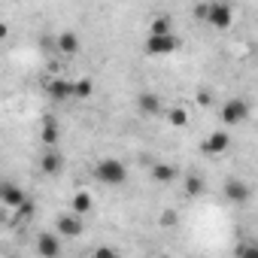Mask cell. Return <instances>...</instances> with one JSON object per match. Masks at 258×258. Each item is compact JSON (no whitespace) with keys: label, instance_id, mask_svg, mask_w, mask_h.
<instances>
[{"label":"cell","instance_id":"obj_2","mask_svg":"<svg viewBox=\"0 0 258 258\" xmlns=\"http://www.w3.org/2000/svg\"><path fill=\"white\" fill-rule=\"evenodd\" d=\"M207 25H213L216 31H228L231 28V22H234V10H231V4H210V10H207V19H204Z\"/></svg>","mask_w":258,"mask_h":258},{"label":"cell","instance_id":"obj_21","mask_svg":"<svg viewBox=\"0 0 258 258\" xmlns=\"http://www.w3.org/2000/svg\"><path fill=\"white\" fill-rule=\"evenodd\" d=\"M31 216H34V204H31V201H25L22 207L13 210V222H28Z\"/></svg>","mask_w":258,"mask_h":258},{"label":"cell","instance_id":"obj_27","mask_svg":"<svg viewBox=\"0 0 258 258\" xmlns=\"http://www.w3.org/2000/svg\"><path fill=\"white\" fill-rule=\"evenodd\" d=\"M7 34H10V28H7V25H4V22H0V40H4V37H7Z\"/></svg>","mask_w":258,"mask_h":258},{"label":"cell","instance_id":"obj_19","mask_svg":"<svg viewBox=\"0 0 258 258\" xmlns=\"http://www.w3.org/2000/svg\"><path fill=\"white\" fill-rule=\"evenodd\" d=\"M164 34H170V19H167V16L152 19V25H149V37H164Z\"/></svg>","mask_w":258,"mask_h":258},{"label":"cell","instance_id":"obj_10","mask_svg":"<svg viewBox=\"0 0 258 258\" xmlns=\"http://www.w3.org/2000/svg\"><path fill=\"white\" fill-rule=\"evenodd\" d=\"M228 146H231L228 131H213V134L201 143V149H204L207 155H222V152H228Z\"/></svg>","mask_w":258,"mask_h":258},{"label":"cell","instance_id":"obj_24","mask_svg":"<svg viewBox=\"0 0 258 258\" xmlns=\"http://www.w3.org/2000/svg\"><path fill=\"white\" fill-rule=\"evenodd\" d=\"M94 258H121V252L112 249V246H97L94 249Z\"/></svg>","mask_w":258,"mask_h":258},{"label":"cell","instance_id":"obj_18","mask_svg":"<svg viewBox=\"0 0 258 258\" xmlns=\"http://www.w3.org/2000/svg\"><path fill=\"white\" fill-rule=\"evenodd\" d=\"M185 195H188V198H201V195H204V179H201L198 173H188V176H185Z\"/></svg>","mask_w":258,"mask_h":258},{"label":"cell","instance_id":"obj_6","mask_svg":"<svg viewBox=\"0 0 258 258\" xmlns=\"http://www.w3.org/2000/svg\"><path fill=\"white\" fill-rule=\"evenodd\" d=\"M37 255L40 258H58L61 255V237L52 234V231H43L37 237Z\"/></svg>","mask_w":258,"mask_h":258},{"label":"cell","instance_id":"obj_17","mask_svg":"<svg viewBox=\"0 0 258 258\" xmlns=\"http://www.w3.org/2000/svg\"><path fill=\"white\" fill-rule=\"evenodd\" d=\"M176 176V167L173 164H152V179L155 182H170Z\"/></svg>","mask_w":258,"mask_h":258},{"label":"cell","instance_id":"obj_8","mask_svg":"<svg viewBox=\"0 0 258 258\" xmlns=\"http://www.w3.org/2000/svg\"><path fill=\"white\" fill-rule=\"evenodd\" d=\"M222 195L231 201V204H246L249 201V195H252V188L243 182V179H225V188H222Z\"/></svg>","mask_w":258,"mask_h":258},{"label":"cell","instance_id":"obj_5","mask_svg":"<svg viewBox=\"0 0 258 258\" xmlns=\"http://www.w3.org/2000/svg\"><path fill=\"white\" fill-rule=\"evenodd\" d=\"M25 201H28V195H25L22 185H16V182H0V204H4V207L16 210V207H22Z\"/></svg>","mask_w":258,"mask_h":258},{"label":"cell","instance_id":"obj_23","mask_svg":"<svg viewBox=\"0 0 258 258\" xmlns=\"http://www.w3.org/2000/svg\"><path fill=\"white\" fill-rule=\"evenodd\" d=\"M237 258H258V246L255 243H243L237 249Z\"/></svg>","mask_w":258,"mask_h":258},{"label":"cell","instance_id":"obj_4","mask_svg":"<svg viewBox=\"0 0 258 258\" xmlns=\"http://www.w3.org/2000/svg\"><path fill=\"white\" fill-rule=\"evenodd\" d=\"M85 231V222L79 219V216H73V213H61L58 219H55V234L64 240V237H79Z\"/></svg>","mask_w":258,"mask_h":258},{"label":"cell","instance_id":"obj_14","mask_svg":"<svg viewBox=\"0 0 258 258\" xmlns=\"http://www.w3.org/2000/svg\"><path fill=\"white\" fill-rule=\"evenodd\" d=\"M55 46H58V52H64V55H76V52H79V37H76L73 31H64V34H58Z\"/></svg>","mask_w":258,"mask_h":258},{"label":"cell","instance_id":"obj_25","mask_svg":"<svg viewBox=\"0 0 258 258\" xmlns=\"http://www.w3.org/2000/svg\"><path fill=\"white\" fill-rule=\"evenodd\" d=\"M198 103H201V106H210V103H213V91L201 88V91H198Z\"/></svg>","mask_w":258,"mask_h":258},{"label":"cell","instance_id":"obj_16","mask_svg":"<svg viewBox=\"0 0 258 258\" xmlns=\"http://www.w3.org/2000/svg\"><path fill=\"white\" fill-rule=\"evenodd\" d=\"M94 94V82L88 79V76H82V79H76L73 82V97H79V100H88Z\"/></svg>","mask_w":258,"mask_h":258},{"label":"cell","instance_id":"obj_11","mask_svg":"<svg viewBox=\"0 0 258 258\" xmlns=\"http://www.w3.org/2000/svg\"><path fill=\"white\" fill-rule=\"evenodd\" d=\"M40 170H43L46 176H58V173L64 170V155L55 152V149H46V152L40 155Z\"/></svg>","mask_w":258,"mask_h":258},{"label":"cell","instance_id":"obj_1","mask_svg":"<svg viewBox=\"0 0 258 258\" xmlns=\"http://www.w3.org/2000/svg\"><path fill=\"white\" fill-rule=\"evenodd\" d=\"M94 176H97L103 185H121V182L127 179V167H124L118 158H103V161H97Z\"/></svg>","mask_w":258,"mask_h":258},{"label":"cell","instance_id":"obj_20","mask_svg":"<svg viewBox=\"0 0 258 258\" xmlns=\"http://www.w3.org/2000/svg\"><path fill=\"white\" fill-rule=\"evenodd\" d=\"M167 121H170L173 127H185V124H188V112H185L182 106H173V109L167 112Z\"/></svg>","mask_w":258,"mask_h":258},{"label":"cell","instance_id":"obj_28","mask_svg":"<svg viewBox=\"0 0 258 258\" xmlns=\"http://www.w3.org/2000/svg\"><path fill=\"white\" fill-rule=\"evenodd\" d=\"M155 258H170V255H155Z\"/></svg>","mask_w":258,"mask_h":258},{"label":"cell","instance_id":"obj_15","mask_svg":"<svg viewBox=\"0 0 258 258\" xmlns=\"http://www.w3.org/2000/svg\"><path fill=\"white\" fill-rule=\"evenodd\" d=\"M91 207H94V201H91V195L88 191H76L73 195V216H88L91 213Z\"/></svg>","mask_w":258,"mask_h":258},{"label":"cell","instance_id":"obj_22","mask_svg":"<svg viewBox=\"0 0 258 258\" xmlns=\"http://www.w3.org/2000/svg\"><path fill=\"white\" fill-rule=\"evenodd\" d=\"M176 219H179V216H176V210H164V213L158 216V225H161V228H173V225H176Z\"/></svg>","mask_w":258,"mask_h":258},{"label":"cell","instance_id":"obj_9","mask_svg":"<svg viewBox=\"0 0 258 258\" xmlns=\"http://www.w3.org/2000/svg\"><path fill=\"white\" fill-rule=\"evenodd\" d=\"M46 94H49L52 100H70V97H73V82L64 79V76H55V79L46 82Z\"/></svg>","mask_w":258,"mask_h":258},{"label":"cell","instance_id":"obj_7","mask_svg":"<svg viewBox=\"0 0 258 258\" xmlns=\"http://www.w3.org/2000/svg\"><path fill=\"white\" fill-rule=\"evenodd\" d=\"M179 49V40L173 34H164V37H149L146 40V52L149 55H170Z\"/></svg>","mask_w":258,"mask_h":258},{"label":"cell","instance_id":"obj_12","mask_svg":"<svg viewBox=\"0 0 258 258\" xmlns=\"http://www.w3.org/2000/svg\"><path fill=\"white\" fill-rule=\"evenodd\" d=\"M58 140H61V127H58V121H55L52 115H46V118H43V127H40V143L49 146V149H55Z\"/></svg>","mask_w":258,"mask_h":258},{"label":"cell","instance_id":"obj_13","mask_svg":"<svg viewBox=\"0 0 258 258\" xmlns=\"http://www.w3.org/2000/svg\"><path fill=\"white\" fill-rule=\"evenodd\" d=\"M137 109H140L143 115H158V112H161V97L152 94V91H143V94L137 97Z\"/></svg>","mask_w":258,"mask_h":258},{"label":"cell","instance_id":"obj_3","mask_svg":"<svg viewBox=\"0 0 258 258\" xmlns=\"http://www.w3.org/2000/svg\"><path fill=\"white\" fill-rule=\"evenodd\" d=\"M246 115H249V103H246L243 97H231V100H225V106H222V124H225V127L246 121Z\"/></svg>","mask_w":258,"mask_h":258},{"label":"cell","instance_id":"obj_26","mask_svg":"<svg viewBox=\"0 0 258 258\" xmlns=\"http://www.w3.org/2000/svg\"><path fill=\"white\" fill-rule=\"evenodd\" d=\"M207 10H210V4H198V7H195V16H198V19H207Z\"/></svg>","mask_w":258,"mask_h":258}]
</instances>
